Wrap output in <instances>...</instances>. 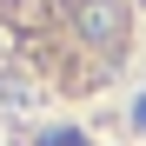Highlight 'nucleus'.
<instances>
[{
  "label": "nucleus",
  "mask_w": 146,
  "mask_h": 146,
  "mask_svg": "<svg viewBox=\"0 0 146 146\" xmlns=\"http://www.w3.org/2000/svg\"><path fill=\"white\" fill-rule=\"evenodd\" d=\"M80 33L100 46V53H113L119 40H126V7H119V0H80Z\"/></svg>",
  "instance_id": "obj_1"
}]
</instances>
